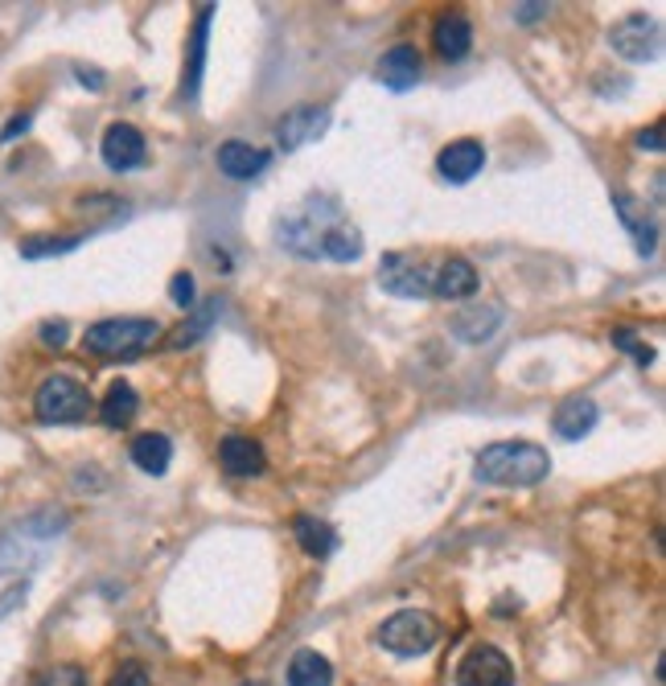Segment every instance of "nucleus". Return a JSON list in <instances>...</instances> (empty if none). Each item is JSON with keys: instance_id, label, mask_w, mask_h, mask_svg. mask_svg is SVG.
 <instances>
[{"instance_id": "11", "label": "nucleus", "mask_w": 666, "mask_h": 686, "mask_svg": "<svg viewBox=\"0 0 666 686\" xmlns=\"http://www.w3.org/2000/svg\"><path fill=\"white\" fill-rule=\"evenodd\" d=\"M478 292V267L465 260V255H444L432 267V297L444 300H465Z\"/></svg>"}, {"instance_id": "21", "label": "nucleus", "mask_w": 666, "mask_h": 686, "mask_svg": "<svg viewBox=\"0 0 666 686\" xmlns=\"http://www.w3.org/2000/svg\"><path fill=\"white\" fill-rule=\"evenodd\" d=\"M136 411H140V395H136V387L132 383H124V378H115L108 387V395H103V403H99V420L108 427H128L132 420H136Z\"/></svg>"}, {"instance_id": "8", "label": "nucleus", "mask_w": 666, "mask_h": 686, "mask_svg": "<svg viewBox=\"0 0 666 686\" xmlns=\"http://www.w3.org/2000/svg\"><path fill=\"white\" fill-rule=\"evenodd\" d=\"M330 132V108H293V112H284V120L276 124V145L284 152H296L305 149V145H313Z\"/></svg>"}, {"instance_id": "31", "label": "nucleus", "mask_w": 666, "mask_h": 686, "mask_svg": "<svg viewBox=\"0 0 666 686\" xmlns=\"http://www.w3.org/2000/svg\"><path fill=\"white\" fill-rule=\"evenodd\" d=\"M25 596H29V584L21 579V584H13L9 593L0 596V616H9V612H17V609H21V600H25Z\"/></svg>"}, {"instance_id": "26", "label": "nucleus", "mask_w": 666, "mask_h": 686, "mask_svg": "<svg viewBox=\"0 0 666 686\" xmlns=\"http://www.w3.org/2000/svg\"><path fill=\"white\" fill-rule=\"evenodd\" d=\"M83 235H41V239H25L21 242V255L25 260H46V255H66V251H78Z\"/></svg>"}, {"instance_id": "19", "label": "nucleus", "mask_w": 666, "mask_h": 686, "mask_svg": "<svg viewBox=\"0 0 666 686\" xmlns=\"http://www.w3.org/2000/svg\"><path fill=\"white\" fill-rule=\"evenodd\" d=\"M41 556V542L29 538L21 526H9L4 535H0V575L9 572H29Z\"/></svg>"}, {"instance_id": "9", "label": "nucleus", "mask_w": 666, "mask_h": 686, "mask_svg": "<svg viewBox=\"0 0 666 686\" xmlns=\"http://www.w3.org/2000/svg\"><path fill=\"white\" fill-rule=\"evenodd\" d=\"M99 152H103V165H108L111 173H132V169L145 165V157H148L140 128H132V124H124V120L103 132Z\"/></svg>"}, {"instance_id": "18", "label": "nucleus", "mask_w": 666, "mask_h": 686, "mask_svg": "<svg viewBox=\"0 0 666 686\" xmlns=\"http://www.w3.org/2000/svg\"><path fill=\"white\" fill-rule=\"evenodd\" d=\"M317 255H321V260H333V263H354V260H362V230L337 219L333 226H325V230H321V242H317Z\"/></svg>"}, {"instance_id": "25", "label": "nucleus", "mask_w": 666, "mask_h": 686, "mask_svg": "<svg viewBox=\"0 0 666 686\" xmlns=\"http://www.w3.org/2000/svg\"><path fill=\"white\" fill-rule=\"evenodd\" d=\"M214 313H219V300H210V304H202L194 321H185L182 329H173V337H169V350H189V346H198V341L206 337V329H210V321H214Z\"/></svg>"}, {"instance_id": "1", "label": "nucleus", "mask_w": 666, "mask_h": 686, "mask_svg": "<svg viewBox=\"0 0 666 686\" xmlns=\"http://www.w3.org/2000/svg\"><path fill=\"white\" fill-rule=\"evenodd\" d=\"M547 473H552V457L531 440H498L478 452V482L485 485L522 489V485H539Z\"/></svg>"}, {"instance_id": "17", "label": "nucleus", "mask_w": 666, "mask_h": 686, "mask_svg": "<svg viewBox=\"0 0 666 686\" xmlns=\"http://www.w3.org/2000/svg\"><path fill=\"white\" fill-rule=\"evenodd\" d=\"M210 21H214V4H202V9H198V21H194V38H189V66H185V83H182V95H185V99H198V87H202Z\"/></svg>"}, {"instance_id": "16", "label": "nucleus", "mask_w": 666, "mask_h": 686, "mask_svg": "<svg viewBox=\"0 0 666 686\" xmlns=\"http://www.w3.org/2000/svg\"><path fill=\"white\" fill-rule=\"evenodd\" d=\"M432 46H436V54L448 58V62H461V58L473 50V25H469L461 13H444V17L432 25Z\"/></svg>"}, {"instance_id": "30", "label": "nucleus", "mask_w": 666, "mask_h": 686, "mask_svg": "<svg viewBox=\"0 0 666 686\" xmlns=\"http://www.w3.org/2000/svg\"><path fill=\"white\" fill-rule=\"evenodd\" d=\"M37 334H41V341H46L50 350H62V346H66V321H41Z\"/></svg>"}, {"instance_id": "13", "label": "nucleus", "mask_w": 666, "mask_h": 686, "mask_svg": "<svg viewBox=\"0 0 666 686\" xmlns=\"http://www.w3.org/2000/svg\"><path fill=\"white\" fill-rule=\"evenodd\" d=\"M420 71H424V62L416 54V46H391L387 54L379 58V78L391 91H411L420 83Z\"/></svg>"}, {"instance_id": "22", "label": "nucleus", "mask_w": 666, "mask_h": 686, "mask_svg": "<svg viewBox=\"0 0 666 686\" xmlns=\"http://www.w3.org/2000/svg\"><path fill=\"white\" fill-rule=\"evenodd\" d=\"M288 686H333V666L317 649H296L288 662Z\"/></svg>"}, {"instance_id": "27", "label": "nucleus", "mask_w": 666, "mask_h": 686, "mask_svg": "<svg viewBox=\"0 0 666 686\" xmlns=\"http://www.w3.org/2000/svg\"><path fill=\"white\" fill-rule=\"evenodd\" d=\"M194 297H198V292H194V276H189V272H177V276L169 279V300H173L177 309H189Z\"/></svg>"}, {"instance_id": "35", "label": "nucleus", "mask_w": 666, "mask_h": 686, "mask_svg": "<svg viewBox=\"0 0 666 686\" xmlns=\"http://www.w3.org/2000/svg\"><path fill=\"white\" fill-rule=\"evenodd\" d=\"M515 13H518V21H535L539 13H547V4H518Z\"/></svg>"}, {"instance_id": "20", "label": "nucleus", "mask_w": 666, "mask_h": 686, "mask_svg": "<svg viewBox=\"0 0 666 686\" xmlns=\"http://www.w3.org/2000/svg\"><path fill=\"white\" fill-rule=\"evenodd\" d=\"M173 461V440L161 436V432H145V436H136L132 440V464L148 473V477H161Z\"/></svg>"}, {"instance_id": "12", "label": "nucleus", "mask_w": 666, "mask_h": 686, "mask_svg": "<svg viewBox=\"0 0 666 686\" xmlns=\"http://www.w3.org/2000/svg\"><path fill=\"white\" fill-rule=\"evenodd\" d=\"M219 461L231 477H259L268 469V457H263V445L251 440V436H226L219 445Z\"/></svg>"}, {"instance_id": "7", "label": "nucleus", "mask_w": 666, "mask_h": 686, "mask_svg": "<svg viewBox=\"0 0 666 686\" xmlns=\"http://www.w3.org/2000/svg\"><path fill=\"white\" fill-rule=\"evenodd\" d=\"M457 686H515V666L498 646H473L457 662Z\"/></svg>"}, {"instance_id": "24", "label": "nucleus", "mask_w": 666, "mask_h": 686, "mask_svg": "<svg viewBox=\"0 0 666 686\" xmlns=\"http://www.w3.org/2000/svg\"><path fill=\"white\" fill-rule=\"evenodd\" d=\"M502 325V313L498 309H465V313L453 316V334L469 341V346H481V341H490V334Z\"/></svg>"}, {"instance_id": "2", "label": "nucleus", "mask_w": 666, "mask_h": 686, "mask_svg": "<svg viewBox=\"0 0 666 686\" xmlns=\"http://www.w3.org/2000/svg\"><path fill=\"white\" fill-rule=\"evenodd\" d=\"M157 337H161V325L152 316H108V321H95L83 334V346L99 358H128V353L152 346Z\"/></svg>"}, {"instance_id": "14", "label": "nucleus", "mask_w": 666, "mask_h": 686, "mask_svg": "<svg viewBox=\"0 0 666 686\" xmlns=\"http://www.w3.org/2000/svg\"><path fill=\"white\" fill-rule=\"evenodd\" d=\"M268 152L256 149V145H247V140H226L219 149V169L222 177H231V182H251L259 177L263 169H268Z\"/></svg>"}, {"instance_id": "10", "label": "nucleus", "mask_w": 666, "mask_h": 686, "mask_svg": "<svg viewBox=\"0 0 666 686\" xmlns=\"http://www.w3.org/2000/svg\"><path fill=\"white\" fill-rule=\"evenodd\" d=\"M485 165V149H481V140L473 136H461V140H453V145H444L441 157H436V169H441L444 182H453V186H465V182H473Z\"/></svg>"}, {"instance_id": "32", "label": "nucleus", "mask_w": 666, "mask_h": 686, "mask_svg": "<svg viewBox=\"0 0 666 686\" xmlns=\"http://www.w3.org/2000/svg\"><path fill=\"white\" fill-rule=\"evenodd\" d=\"M638 149H642V152H663V128L654 124V128L638 132Z\"/></svg>"}, {"instance_id": "28", "label": "nucleus", "mask_w": 666, "mask_h": 686, "mask_svg": "<svg viewBox=\"0 0 666 686\" xmlns=\"http://www.w3.org/2000/svg\"><path fill=\"white\" fill-rule=\"evenodd\" d=\"M108 686H148V670L140 666V662H124V666L108 678Z\"/></svg>"}, {"instance_id": "5", "label": "nucleus", "mask_w": 666, "mask_h": 686, "mask_svg": "<svg viewBox=\"0 0 666 686\" xmlns=\"http://www.w3.org/2000/svg\"><path fill=\"white\" fill-rule=\"evenodd\" d=\"M379 288L391 297L404 300H424L432 297V267L411 251H391L379 263Z\"/></svg>"}, {"instance_id": "29", "label": "nucleus", "mask_w": 666, "mask_h": 686, "mask_svg": "<svg viewBox=\"0 0 666 686\" xmlns=\"http://www.w3.org/2000/svg\"><path fill=\"white\" fill-rule=\"evenodd\" d=\"M613 346H621V350L633 353V358H638V366H650V362H654V350H646V346H638L629 329H617V334H613Z\"/></svg>"}, {"instance_id": "23", "label": "nucleus", "mask_w": 666, "mask_h": 686, "mask_svg": "<svg viewBox=\"0 0 666 686\" xmlns=\"http://www.w3.org/2000/svg\"><path fill=\"white\" fill-rule=\"evenodd\" d=\"M296 531V542H300V551L313 559H325L333 556V547H337V531H333L330 522L313 519V514H300V519L293 522Z\"/></svg>"}, {"instance_id": "6", "label": "nucleus", "mask_w": 666, "mask_h": 686, "mask_svg": "<svg viewBox=\"0 0 666 686\" xmlns=\"http://www.w3.org/2000/svg\"><path fill=\"white\" fill-rule=\"evenodd\" d=\"M609 46L613 54H621L626 62H654L663 54V25L646 13H629L609 29Z\"/></svg>"}, {"instance_id": "15", "label": "nucleus", "mask_w": 666, "mask_h": 686, "mask_svg": "<svg viewBox=\"0 0 666 686\" xmlns=\"http://www.w3.org/2000/svg\"><path fill=\"white\" fill-rule=\"evenodd\" d=\"M596 420H601V411H596V403L592 399H584V395H576V399H564L559 408H555V436L559 440H584L592 427H596Z\"/></svg>"}, {"instance_id": "3", "label": "nucleus", "mask_w": 666, "mask_h": 686, "mask_svg": "<svg viewBox=\"0 0 666 686\" xmlns=\"http://www.w3.org/2000/svg\"><path fill=\"white\" fill-rule=\"evenodd\" d=\"M95 408L91 390L74 383L71 374H50L34 395V415L41 424H78Z\"/></svg>"}, {"instance_id": "4", "label": "nucleus", "mask_w": 666, "mask_h": 686, "mask_svg": "<svg viewBox=\"0 0 666 686\" xmlns=\"http://www.w3.org/2000/svg\"><path fill=\"white\" fill-rule=\"evenodd\" d=\"M441 641V621L424 609H404L379 625V646L399 658H420Z\"/></svg>"}, {"instance_id": "33", "label": "nucleus", "mask_w": 666, "mask_h": 686, "mask_svg": "<svg viewBox=\"0 0 666 686\" xmlns=\"http://www.w3.org/2000/svg\"><path fill=\"white\" fill-rule=\"evenodd\" d=\"M25 128H29V115H17L13 124H4V128H0V145H9V140H13V136H21Z\"/></svg>"}, {"instance_id": "34", "label": "nucleus", "mask_w": 666, "mask_h": 686, "mask_svg": "<svg viewBox=\"0 0 666 686\" xmlns=\"http://www.w3.org/2000/svg\"><path fill=\"white\" fill-rule=\"evenodd\" d=\"M78 83H83V87H91V91H99V87H103V75H99V71H87V66H78Z\"/></svg>"}]
</instances>
